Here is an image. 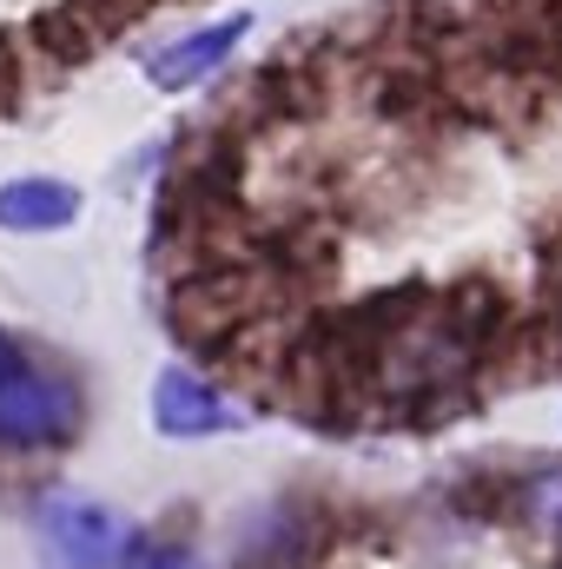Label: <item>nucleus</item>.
Returning <instances> with one entry per match:
<instances>
[{
	"label": "nucleus",
	"mask_w": 562,
	"mask_h": 569,
	"mask_svg": "<svg viewBox=\"0 0 562 569\" xmlns=\"http://www.w3.org/2000/svg\"><path fill=\"white\" fill-rule=\"evenodd\" d=\"M80 430V391L73 378L33 365L0 331V450H47Z\"/></svg>",
	"instance_id": "f257e3e1"
},
{
	"label": "nucleus",
	"mask_w": 562,
	"mask_h": 569,
	"mask_svg": "<svg viewBox=\"0 0 562 569\" xmlns=\"http://www.w3.org/2000/svg\"><path fill=\"white\" fill-rule=\"evenodd\" d=\"M33 530H40V550H47L53 569L127 563V523L107 503H93V497H47L40 517H33Z\"/></svg>",
	"instance_id": "f03ea898"
},
{
	"label": "nucleus",
	"mask_w": 562,
	"mask_h": 569,
	"mask_svg": "<svg viewBox=\"0 0 562 569\" xmlns=\"http://www.w3.org/2000/svg\"><path fill=\"white\" fill-rule=\"evenodd\" d=\"M152 425H159V437H219V430L239 425V411H232L199 371L165 365V371L152 378Z\"/></svg>",
	"instance_id": "7ed1b4c3"
},
{
	"label": "nucleus",
	"mask_w": 562,
	"mask_h": 569,
	"mask_svg": "<svg viewBox=\"0 0 562 569\" xmlns=\"http://www.w3.org/2000/svg\"><path fill=\"white\" fill-rule=\"evenodd\" d=\"M245 33H252V13H225V20H212V27H199V33L172 40V47H159V53L145 60V73H152L159 93H185V87L212 80V73L232 60V47H239Z\"/></svg>",
	"instance_id": "20e7f679"
},
{
	"label": "nucleus",
	"mask_w": 562,
	"mask_h": 569,
	"mask_svg": "<svg viewBox=\"0 0 562 569\" xmlns=\"http://www.w3.org/2000/svg\"><path fill=\"white\" fill-rule=\"evenodd\" d=\"M311 550V523L291 503H265L245 530H239V563L245 569H298Z\"/></svg>",
	"instance_id": "39448f33"
},
{
	"label": "nucleus",
	"mask_w": 562,
	"mask_h": 569,
	"mask_svg": "<svg viewBox=\"0 0 562 569\" xmlns=\"http://www.w3.org/2000/svg\"><path fill=\"white\" fill-rule=\"evenodd\" d=\"M80 219V192L60 179H13L0 186V232H60Z\"/></svg>",
	"instance_id": "423d86ee"
},
{
	"label": "nucleus",
	"mask_w": 562,
	"mask_h": 569,
	"mask_svg": "<svg viewBox=\"0 0 562 569\" xmlns=\"http://www.w3.org/2000/svg\"><path fill=\"white\" fill-rule=\"evenodd\" d=\"M516 517L543 550H562V463H543L516 483Z\"/></svg>",
	"instance_id": "0eeeda50"
},
{
	"label": "nucleus",
	"mask_w": 562,
	"mask_h": 569,
	"mask_svg": "<svg viewBox=\"0 0 562 569\" xmlns=\"http://www.w3.org/2000/svg\"><path fill=\"white\" fill-rule=\"evenodd\" d=\"M127 569H212L199 550H140Z\"/></svg>",
	"instance_id": "6e6552de"
}]
</instances>
